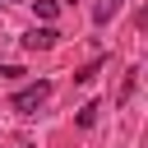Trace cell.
Listing matches in <instances>:
<instances>
[{"instance_id":"1","label":"cell","mask_w":148,"mask_h":148,"mask_svg":"<svg viewBox=\"0 0 148 148\" xmlns=\"http://www.w3.org/2000/svg\"><path fill=\"white\" fill-rule=\"evenodd\" d=\"M46 97H51V83L37 79V83H28V88L14 92V111H18V116H37V111L46 106Z\"/></svg>"},{"instance_id":"2","label":"cell","mask_w":148,"mask_h":148,"mask_svg":"<svg viewBox=\"0 0 148 148\" xmlns=\"http://www.w3.org/2000/svg\"><path fill=\"white\" fill-rule=\"evenodd\" d=\"M56 28H32L28 37H23V51H46V46H56Z\"/></svg>"},{"instance_id":"3","label":"cell","mask_w":148,"mask_h":148,"mask_svg":"<svg viewBox=\"0 0 148 148\" xmlns=\"http://www.w3.org/2000/svg\"><path fill=\"white\" fill-rule=\"evenodd\" d=\"M120 5H125V0H97V9H92V23H106V18H111Z\"/></svg>"},{"instance_id":"4","label":"cell","mask_w":148,"mask_h":148,"mask_svg":"<svg viewBox=\"0 0 148 148\" xmlns=\"http://www.w3.org/2000/svg\"><path fill=\"white\" fill-rule=\"evenodd\" d=\"M37 14H42V18H56V14H60V0H37Z\"/></svg>"},{"instance_id":"5","label":"cell","mask_w":148,"mask_h":148,"mask_svg":"<svg viewBox=\"0 0 148 148\" xmlns=\"http://www.w3.org/2000/svg\"><path fill=\"white\" fill-rule=\"evenodd\" d=\"M97 69H102V60H92V65H83V69H79V74H74V79H79V83H88V79H92V74H97Z\"/></svg>"},{"instance_id":"6","label":"cell","mask_w":148,"mask_h":148,"mask_svg":"<svg viewBox=\"0 0 148 148\" xmlns=\"http://www.w3.org/2000/svg\"><path fill=\"white\" fill-rule=\"evenodd\" d=\"M92 120H97V102H88V106L79 111V125H92Z\"/></svg>"}]
</instances>
